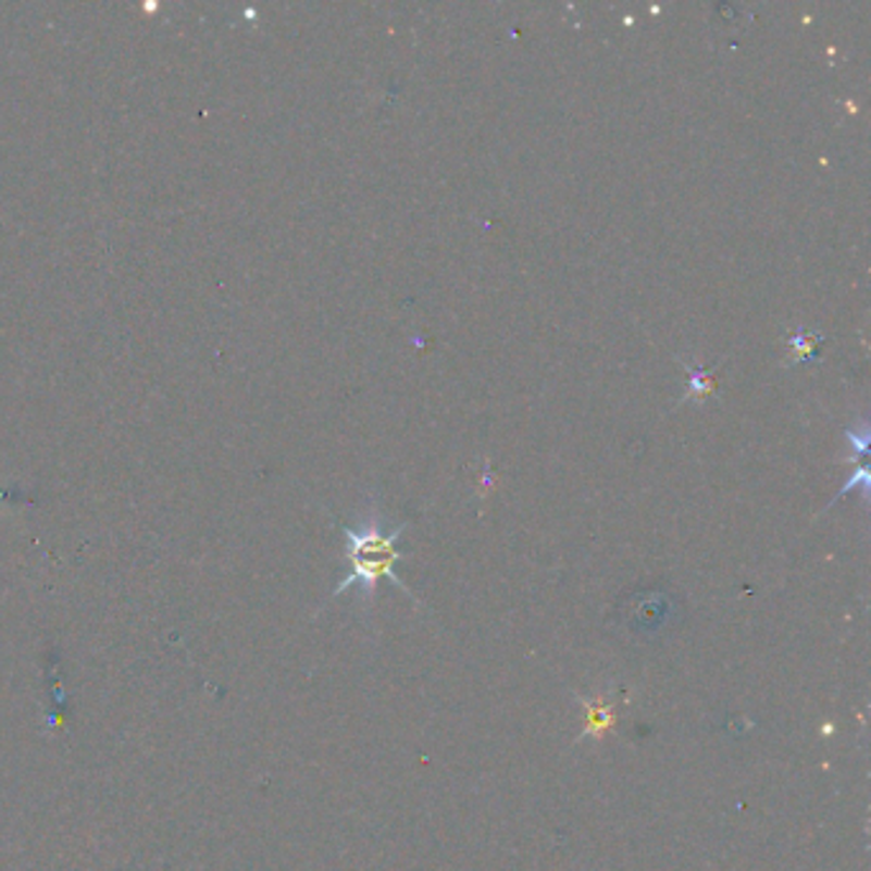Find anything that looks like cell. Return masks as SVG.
I'll list each match as a JSON object with an SVG mask.
<instances>
[{
  "instance_id": "obj_3",
  "label": "cell",
  "mask_w": 871,
  "mask_h": 871,
  "mask_svg": "<svg viewBox=\"0 0 871 871\" xmlns=\"http://www.w3.org/2000/svg\"><path fill=\"white\" fill-rule=\"evenodd\" d=\"M687 399L693 397H708V394L713 391V384L708 381V376L698 369H690V384H687Z\"/></svg>"
},
{
  "instance_id": "obj_1",
  "label": "cell",
  "mask_w": 871,
  "mask_h": 871,
  "mask_svg": "<svg viewBox=\"0 0 871 871\" xmlns=\"http://www.w3.org/2000/svg\"><path fill=\"white\" fill-rule=\"evenodd\" d=\"M405 530H407V524H397L394 530L386 532L384 519H381L376 511H369V514H365L356 526H343V534H346V558L350 562V573L343 577L338 585H335L331 598H338L340 593H346L348 588H358L361 590L363 601L371 604L373 596H376L378 583L386 577V581H391L397 588L405 590L407 596L416 604L412 590H409L405 581L394 573V568H397V562L401 560L397 542Z\"/></svg>"
},
{
  "instance_id": "obj_2",
  "label": "cell",
  "mask_w": 871,
  "mask_h": 871,
  "mask_svg": "<svg viewBox=\"0 0 871 871\" xmlns=\"http://www.w3.org/2000/svg\"><path fill=\"white\" fill-rule=\"evenodd\" d=\"M583 734L577 736V742H583L585 736L588 738H604L609 731L613 729V723H617V711H613V706L609 700H606V695H598L596 700H583Z\"/></svg>"
}]
</instances>
